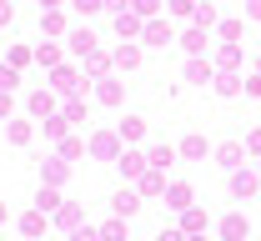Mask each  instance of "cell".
Segmentation results:
<instances>
[{"label": "cell", "instance_id": "6da1fadb", "mask_svg": "<svg viewBox=\"0 0 261 241\" xmlns=\"http://www.w3.org/2000/svg\"><path fill=\"white\" fill-rule=\"evenodd\" d=\"M166 206L186 211V206H191V186H181V181H176V186H166Z\"/></svg>", "mask_w": 261, "mask_h": 241}, {"label": "cell", "instance_id": "7a4b0ae2", "mask_svg": "<svg viewBox=\"0 0 261 241\" xmlns=\"http://www.w3.org/2000/svg\"><path fill=\"white\" fill-rule=\"evenodd\" d=\"M111 206H116V216H136V211H141V196H136V191H121Z\"/></svg>", "mask_w": 261, "mask_h": 241}, {"label": "cell", "instance_id": "3957f363", "mask_svg": "<svg viewBox=\"0 0 261 241\" xmlns=\"http://www.w3.org/2000/svg\"><path fill=\"white\" fill-rule=\"evenodd\" d=\"M166 40H171V25L151 20V25H146V45H166Z\"/></svg>", "mask_w": 261, "mask_h": 241}, {"label": "cell", "instance_id": "277c9868", "mask_svg": "<svg viewBox=\"0 0 261 241\" xmlns=\"http://www.w3.org/2000/svg\"><path fill=\"white\" fill-rule=\"evenodd\" d=\"M141 166H146L141 151H126V156H121V176H141Z\"/></svg>", "mask_w": 261, "mask_h": 241}, {"label": "cell", "instance_id": "5b68a950", "mask_svg": "<svg viewBox=\"0 0 261 241\" xmlns=\"http://www.w3.org/2000/svg\"><path fill=\"white\" fill-rule=\"evenodd\" d=\"M221 236H226V241H241V236H246V221H241V216H226V226H221Z\"/></svg>", "mask_w": 261, "mask_h": 241}, {"label": "cell", "instance_id": "8992f818", "mask_svg": "<svg viewBox=\"0 0 261 241\" xmlns=\"http://www.w3.org/2000/svg\"><path fill=\"white\" fill-rule=\"evenodd\" d=\"M231 191H236V196H251V191H256V176H251V171H241L236 181H231Z\"/></svg>", "mask_w": 261, "mask_h": 241}, {"label": "cell", "instance_id": "52a82bcc", "mask_svg": "<svg viewBox=\"0 0 261 241\" xmlns=\"http://www.w3.org/2000/svg\"><path fill=\"white\" fill-rule=\"evenodd\" d=\"M216 156H221V166H226V171H236V166H241V146H221Z\"/></svg>", "mask_w": 261, "mask_h": 241}, {"label": "cell", "instance_id": "ba28073f", "mask_svg": "<svg viewBox=\"0 0 261 241\" xmlns=\"http://www.w3.org/2000/svg\"><path fill=\"white\" fill-rule=\"evenodd\" d=\"M116 31H121V35H136V31H141V15H126V10H121V15H116Z\"/></svg>", "mask_w": 261, "mask_h": 241}, {"label": "cell", "instance_id": "9c48e42d", "mask_svg": "<svg viewBox=\"0 0 261 241\" xmlns=\"http://www.w3.org/2000/svg\"><path fill=\"white\" fill-rule=\"evenodd\" d=\"M171 161H176V151H171V146H156V151H151V166H156V171L171 166Z\"/></svg>", "mask_w": 261, "mask_h": 241}, {"label": "cell", "instance_id": "30bf717a", "mask_svg": "<svg viewBox=\"0 0 261 241\" xmlns=\"http://www.w3.org/2000/svg\"><path fill=\"white\" fill-rule=\"evenodd\" d=\"M35 201H40V211H56V206H61V196H56V186H45V191H40Z\"/></svg>", "mask_w": 261, "mask_h": 241}, {"label": "cell", "instance_id": "8fae6325", "mask_svg": "<svg viewBox=\"0 0 261 241\" xmlns=\"http://www.w3.org/2000/svg\"><path fill=\"white\" fill-rule=\"evenodd\" d=\"M31 111H35V116H50V111H56V101H50V96L40 91V96H35V101H31Z\"/></svg>", "mask_w": 261, "mask_h": 241}, {"label": "cell", "instance_id": "7c38bea8", "mask_svg": "<svg viewBox=\"0 0 261 241\" xmlns=\"http://www.w3.org/2000/svg\"><path fill=\"white\" fill-rule=\"evenodd\" d=\"M70 45H75V50H91V45H96V35H91V31H75V35H70Z\"/></svg>", "mask_w": 261, "mask_h": 241}, {"label": "cell", "instance_id": "4fadbf2b", "mask_svg": "<svg viewBox=\"0 0 261 241\" xmlns=\"http://www.w3.org/2000/svg\"><path fill=\"white\" fill-rule=\"evenodd\" d=\"M15 81H20L15 66H0V91H15Z\"/></svg>", "mask_w": 261, "mask_h": 241}, {"label": "cell", "instance_id": "5bb4252c", "mask_svg": "<svg viewBox=\"0 0 261 241\" xmlns=\"http://www.w3.org/2000/svg\"><path fill=\"white\" fill-rule=\"evenodd\" d=\"M56 91H75V70H56Z\"/></svg>", "mask_w": 261, "mask_h": 241}, {"label": "cell", "instance_id": "9a60e30c", "mask_svg": "<svg viewBox=\"0 0 261 241\" xmlns=\"http://www.w3.org/2000/svg\"><path fill=\"white\" fill-rule=\"evenodd\" d=\"M96 156H116V136H96Z\"/></svg>", "mask_w": 261, "mask_h": 241}, {"label": "cell", "instance_id": "2e32d148", "mask_svg": "<svg viewBox=\"0 0 261 241\" xmlns=\"http://www.w3.org/2000/svg\"><path fill=\"white\" fill-rule=\"evenodd\" d=\"M121 236H126V226H121V221H111V226L100 231V241H121Z\"/></svg>", "mask_w": 261, "mask_h": 241}, {"label": "cell", "instance_id": "e0dca14e", "mask_svg": "<svg viewBox=\"0 0 261 241\" xmlns=\"http://www.w3.org/2000/svg\"><path fill=\"white\" fill-rule=\"evenodd\" d=\"M61 226H81V211H75V206H61Z\"/></svg>", "mask_w": 261, "mask_h": 241}, {"label": "cell", "instance_id": "ac0fdd59", "mask_svg": "<svg viewBox=\"0 0 261 241\" xmlns=\"http://www.w3.org/2000/svg\"><path fill=\"white\" fill-rule=\"evenodd\" d=\"M70 241H100V231H91V226H75V236Z\"/></svg>", "mask_w": 261, "mask_h": 241}, {"label": "cell", "instance_id": "d6986e66", "mask_svg": "<svg viewBox=\"0 0 261 241\" xmlns=\"http://www.w3.org/2000/svg\"><path fill=\"white\" fill-rule=\"evenodd\" d=\"M156 5L161 0H136V15H156Z\"/></svg>", "mask_w": 261, "mask_h": 241}, {"label": "cell", "instance_id": "ffe728a7", "mask_svg": "<svg viewBox=\"0 0 261 241\" xmlns=\"http://www.w3.org/2000/svg\"><path fill=\"white\" fill-rule=\"evenodd\" d=\"M100 5H106V0H75V10H86V15H91V10H100Z\"/></svg>", "mask_w": 261, "mask_h": 241}, {"label": "cell", "instance_id": "44dd1931", "mask_svg": "<svg viewBox=\"0 0 261 241\" xmlns=\"http://www.w3.org/2000/svg\"><path fill=\"white\" fill-rule=\"evenodd\" d=\"M5 111H10V91H0V116H5Z\"/></svg>", "mask_w": 261, "mask_h": 241}, {"label": "cell", "instance_id": "7402d4cb", "mask_svg": "<svg viewBox=\"0 0 261 241\" xmlns=\"http://www.w3.org/2000/svg\"><path fill=\"white\" fill-rule=\"evenodd\" d=\"M161 241H186V236H181V231H161Z\"/></svg>", "mask_w": 261, "mask_h": 241}, {"label": "cell", "instance_id": "603a6c76", "mask_svg": "<svg viewBox=\"0 0 261 241\" xmlns=\"http://www.w3.org/2000/svg\"><path fill=\"white\" fill-rule=\"evenodd\" d=\"M0 20H10V5H5V0H0Z\"/></svg>", "mask_w": 261, "mask_h": 241}, {"label": "cell", "instance_id": "cb8c5ba5", "mask_svg": "<svg viewBox=\"0 0 261 241\" xmlns=\"http://www.w3.org/2000/svg\"><path fill=\"white\" fill-rule=\"evenodd\" d=\"M56 5H61V0H40V10H56Z\"/></svg>", "mask_w": 261, "mask_h": 241}]
</instances>
